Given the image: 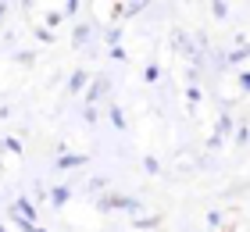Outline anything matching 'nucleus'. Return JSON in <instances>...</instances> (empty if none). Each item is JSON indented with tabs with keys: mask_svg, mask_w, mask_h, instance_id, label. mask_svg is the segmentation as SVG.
Listing matches in <instances>:
<instances>
[{
	"mask_svg": "<svg viewBox=\"0 0 250 232\" xmlns=\"http://www.w3.org/2000/svg\"><path fill=\"white\" fill-rule=\"evenodd\" d=\"M86 40H89V29L79 25V29H75V43H86Z\"/></svg>",
	"mask_w": 250,
	"mask_h": 232,
	"instance_id": "nucleus-10",
	"label": "nucleus"
},
{
	"mask_svg": "<svg viewBox=\"0 0 250 232\" xmlns=\"http://www.w3.org/2000/svg\"><path fill=\"white\" fill-rule=\"evenodd\" d=\"M11 211H18V214H25V218L36 222V207H32V200H25V196H18V200L11 204Z\"/></svg>",
	"mask_w": 250,
	"mask_h": 232,
	"instance_id": "nucleus-3",
	"label": "nucleus"
},
{
	"mask_svg": "<svg viewBox=\"0 0 250 232\" xmlns=\"http://www.w3.org/2000/svg\"><path fill=\"white\" fill-rule=\"evenodd\" d=\"M143 79H146V83H157V79H161V68H157V64H146Z\"/></svg>",
	"mask_w": 250,
	"mask_h": 232,
	"instance_id": "nucleus-7",
	"label": "nucleus"
},
{
	"mask_svg": "<svg viewBox=\"0 0 250 232\" xmlns=\"http://www.w3.org/2000/svg\"><path fill=\"white\" fill-rule=\"evenodd\" d=\"M111 125H115V129H125V118H122V111H118V107L111 111Z\"/></svg>",
	"mask_w": 250,
	"mask_h": 232,
	"instance_id": "nucleus-9",
	"label": "nucleus"
},
{
	"mask_svg": "<svg viewBox=\"0 0 250 232\" xmlns=\"http://www.w3.org/2000/svg\"><path fill=\"white\" fill-rule=\"evenodd\" d=\"M240 86H243V93H250V72H240Z\"/></svg>",
	"mask_w": 250,
	"mask_h": 232,
	"instance_id": "nucleus-11",
	"label": "nucleus"
},
{
	"mask_svg": "<svg viewBox=\"0 0 250 232\" xmlns=\"http://www.w3.org/2000/svg\"><path fill=\"white\" fill-rule=\"evenodd\" d=\"M47 196H50V204H54V207H64L68 200H72V193H68L64 186H54V190H50Z\"/></svg>",
	"mask_w": 250,
	"mask_h": 232,
	"instance_id": "nucleus-4",
	"label": "nucleus"
},
{
	"mask_svg": "<svg viewBox=\"0 0 250 232\" xmlns=\"http://www.w3.org/2000/svg\"><path fill=\"white\" fill-rule=\"evenodd\" d=\"M0 232H7V229H4V222H0Z\"/></svg>",
	"mask_w": 250,
	"mask_h": 232,
	"instance_id": "nucleus-15",
	"label": "nucleus"
},
{
	"mask_svg": "<svg viewBox=\"0 0 250 232\" xmlns=\"http://www.w3.org/2000/svg\"><path fill=\"white\" fill-rule=\"evenodd\" d=\"M75 7H79V0H68V4H64V15H75Z\"/></svg>",
	"mask_w": 250,
	"mask_h": 232,
	"instance_id": "nucleus-13",
	"label": "nucleus"
},
{
	"mask_svg": "<svg viewBox=\"0 0 250 232\" xmlns=\"http://www.w3.org/2000/svg\"><path fill=\"white\" fill-rule=\"evenodd\" d=\"M86 68H75V72H72V79H68V89H72V93H79V89H83L86 86Z\"/></svg>",
	"mask_w": 250,
	"mask_h": 232,
	"instance_id": "nucleus-6",
	"label": "nucleus"
},
{
	"mask_svg": "<svg viewBox=\"0 0 250 232\" xmlns=\"http://www.w3.org/2000/svg\"><path fill=\"white\" fill-rule=\"evenodd\" d=\"M143 168L150 171V175H157V171H161V165H157V157H143Z\"/></svg>",
	"mask_w": 250,
	"mask_h": 232,
	"instance_id": "nucleus-8",
	"label": "nucleus"
},
{
	"mask_svg": "<svg viewBox=\"0 0 250 232\" xmlns=\"http://www.w3.org/2000/svg\"><path fill=\"white\" fill-rule=\"evenodd\" d=\"M104 93H107V79H104V75H100V79H97V83H93V89H89V93H86V100H89V104H97L100 97H104Z\"/></svg>",
	"mask_w": 250,
	"mask_h": 232,
	"instance_id": "nucleus-5",
	"label": "nucleus"
},
{
	"mask_svg": "<svg viewBox=\"0 0 250 232\" xmlns=\"http://www.w3.org/2000/svg\"><path fill=\"white\" fill-rule=\"evenodd\" d=\"M83 165H89V157H86V154H61V157H58V171L83 168Z\"/></svg>",
	"mask_w": 250,
	"mask_h": 232,
	"instance_id": "nucleus-2",
	"label": "nucleus"
},
{
	"mask_svg": "<svg viewBox=\"0 0 250 232\" xmlns=\"http://www.w3.org/2000/svg\"><path fill=\"white\" fill-rule=\"evenodd\" d=\"M104 207H111V211H140V200H132V196H104Z\"/></svg>",
	"mask_w": 250,
	"mask_h": 232,
	"instance_id": "nucleus-1",
	"label": "nucleus"
},
{
	"mask_svg": "<svg viewBox=\"0 0 250 232\" xmlns=\"http://www.w3.org/2000/svg\"><path fill=\"white\" fill-rule=\"evenodd\" d=\"M118 40H122V32H118V29H111V32H107V43H111V46H118Z\"/></svg>",
	"mask_w": 250,
	"mask_h": 232,
	"instance_id": "nucleus-12",
	"label": "nucleus"
},
{
	"mask_svg": "<svg viewBox=\"0 0 250 232\" xmlns=\"http://www.w3.org/2000/svg\"><path fill=\"white\" fill-rule=\"evenodd\" d=\"M4 11H7V4H4V0H0V18H4Z\"/></svg>",
	"mask_w": 250,
	"mask_h": 232,
	"instance_id": "nucleus-14",
	"label": "nucleus"
}]
</instances>
